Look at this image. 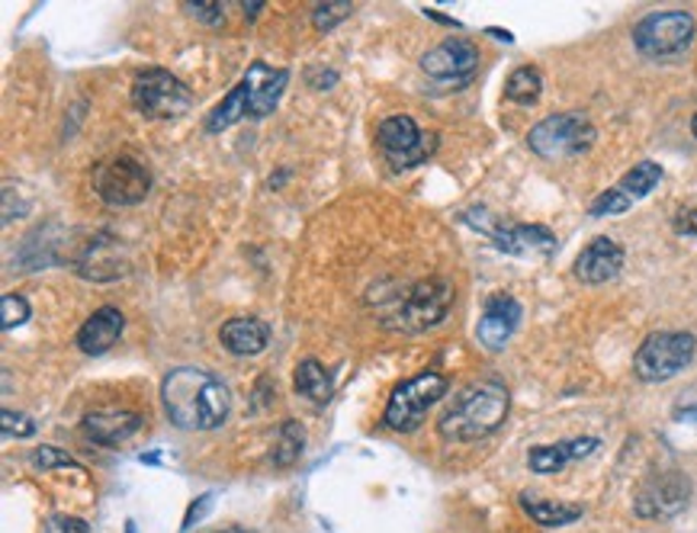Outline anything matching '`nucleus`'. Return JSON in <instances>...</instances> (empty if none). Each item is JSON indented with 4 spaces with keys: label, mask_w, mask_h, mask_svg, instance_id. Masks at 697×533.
Instances as JSON below:
<instances>
[{
    "label": "nucleus",
    "mask_w": 697,
    "mask_h": 533,
    "mask_svg": "<svg viewBox=\"0 0 697 533\" xmlns=\"http://www.w3.org/2000/svg\"><path fill=\"white\" fill-rule=\"evenodd\" d=\"M162 402H165L170 424L184 431H212L229 418V389L200 367L170 369L162 382Z\"/></svg>",
    "instance_id": "nucleus-1"
},
{
    "label": "nucleus",
    "mask_w": 697,
    "mask_h": 533,
    "mask_svg": "<svg viewBox=\"0 0 697 533\" xmlns=\"http://www.w3.org/2000/svg\"><path fill=\"white\" fill-rule=\"evenodd\" d=\"M508 406H511V396L501 382L495 379L473 382L456 396L451 409L444 411V418L438 421V431L444 441H456V444L479 441L501 427Z\"/></svg>",
    "instance_id": "nucleus-2"
},
{
    "label": "nucleus",
    "mask_w": 697,
    "mask_h": 533,
    "mask_svg": "<svg viewBox=\"0 0 697 533\" xmlns=\"http://www.w3.org/2000/svg\"><path fill=\"white\" fill-rule=\"evenodd\" d=\"M287 81L289 75L284 68H270L264 62H254L247 68L245 78H242V84L209 113L206 129L209 132H222V129L235 125L239 120H245V116L261 120V116L274 113L277 103H280V97H284V90H287Z\"/></svg>",
    "instance_id": "nucleus-3"
},
{
    "label": "nucleus",
    "mask_w": 697,
    "mask_h": 533,
    "mask_svg": "<svg viewBox=\"0 0 697 533\" xmlns=\"http://www.w3.org/2000/svg\"><path fill=\"white\" fill-rule=\"evenodd\" d=\"M697 341L688 331H659L650 334L637 357H633V373L643 382H665L672 376H678L682 369L695 360Z\"/></svg>",
    "instance_id": "nucleus-4"
},
{
    "label": "nucleus",
    "mask_w": 697,
    "mask_h": 533,
    "mask_svg": "<svg viewBox=\"0 0 697 533\" xmlns=\"http://www.w3.org/2000/svg\"><path fill=\"white\" fill-rule=\"evenodd\" d=\"M447 396V379L441 373H421V376H411L406 382H399L389 396V406H386V427L392 431H414L428 409H434L441 399Z\"/></svg>",
    "instance_id": "nucleus-5"
},
{
    "label": "nucleus",
    "mask_w": 697,
    "mask_h": 533,
    "mask_svg": "<svg viewBox=\"0 0 697 533\" xmlns=\"http://www.w3.org/2000/svg\"><path fill=\"white\" fill-rule=\"evenodd\" d=\"M528 142L533 155H540L543 162L575 158L595 145V125L582 113H556L533 125Z\"/></svg>",
    "instance_id": "nucleus-6"
},
{
    "label": "nucleus",
    "mask_w": 697,
    "mask_h": 533,
    "mask_svg": "<svg viewBox=\"0 0 697 533\" xmlns=\"http://www.w3.org/2000/svg\"><path fill=\"white\" fill-rule=\"evenodd\" d=\"M132 103L148 120H177L193 107V93L165 68H148L132 84Z\"/></svg>",
    "instance_id": "nucleus-7"
},
{
    "label": "nucleus",
    "mask_w": 697,
    "mask_h": 533,
    "mask_svg": "<svg viewBox=\"0 0 697 533\" xmlns=\"http://www.w3.org/2000/svg\"><path fill=\"white\" fill-rule=\"evenodd\" d=\"M633 42H637L640 55H646V58H656V62L675 58L695 42V16L685 13V10L653 13V16L637 23Z\"/></svg>",
    "instance_id": "nucleus-8"
},
{
    "label": "nucleus",
    "mask_w": 697,
    "mask_h": 533,
    "mask_svg": "<svg viewBox=\"0 0 697 533\" xmlns=\"http://www.w3.org/2000/svg\"><path fill=\"white\" fill-rule=\"evenodd\" d=\"M152 190V174L135 158H107L93 167V193L110 206L142 203Z\"/></svg>",
    "instance_id": "nucleus-9"
},
{
    "label": "nucleus",
    "mask_w": 697,
    "mask_h": 533,
    "mask_svg": "<svg viewBox=\"0 0 697 533\" xmlns=\"http://www.w3.org/2000/svg\"><path fill=\"white\" fill-rule=\"evenodd\" d=\"M453 306V287L447 280H428L418 284L406 292L402 306L392 312L396 319H389L386 325L399 331H424L441 325L447 319Z\"/></svg>",
    "instance_id": "nucleus-10"
},
{
    "label": "nucleus",
    "mask_w": 697,
    "mask_h": 533,
    "mask_svg": "<svg viewBox=\"0 0 697 533\" xmlns=\"http://www.w3.org/2000/svg\"><path fill=\"white\" fill-rule=\"evenodd\" d=\"M376 142L386 152V158L392 167H414L428 162L438 148V135L434 132H421L411 116H389L376 129Z\"/></svg>",
    "instance_id": "nucleus-11"
},
{
    "label": "nucleus",
    "mask_w": 697,
    "mask_h": 533,
    "mask_svg": "<svg viewBox=\"0 0 697 533\" xmlns=\"http://www.w3.org/2000/svg\"><path fill=\"white\" fill-rule=\"evenodd\" d=\"M466 222L476 225L479 232H486L495 242V247H501L515 257H546L556 247V238H553L550 229H543V225H498L486 209H469Z\"/></svg>",
    "instance_id": "nucleus-12"
},
{
    "label": "nucleus",
    "mask_w": 697,
    "mask_h": 533,
    "mask_svg": "<svg viewBox=\"0 0 697 533\" xmlns=\"http://www.w3.org/2000/svg\"><path fill=\"white\" fill-rule=\"evenodd\" d=\"M659 180H662V167L656 162H640V165L630 167L617 180V187L605 190L595 203L588 206V212L595 219H601V215H620V212H627L633 203H640L643 197H650L659 187Z\"/></svg>",
    "instance_id": "nucleus-13"
},
{
    "label": "nucleus",
    "mask_w": 697,
    "mask_h": 533,
    "mask_svg": "<svg viewBox=\"0 0 697 533\" xmlns=\"http://www.w3.org/2000/svg\"><path fill=\"white\" fill-rule=\"evenodd\" d=\"M479 68V48L469 40H447L421 55V71L434 81H453L456 87L469 81Z\"/></svg>",
    "instance_id": "nucleus-14"
},
{
    "label": "nucleus",
    "mask_w": 697,
    "mask_h": 533,
    "mask_svg": "<svg viewBox=\"0 0 697 533\" xmlns=\"http://www.w3.org/2000/svg\"><path fill=\"white\" fill-rule=\"evenodd\" d=\"M623 267V247L615 238H595L575 257V277L588 287H601L608 280H615Z\"/></svg>",
    "instance_id": "nucleus-15"
},
{
    "label": "nucleus",
    "mask_w": 697,
    "mask_h": 533,
    "mask_svg": "<svg viewBox=\"0 0 697 533\" xmlns=\"http://www.w3.org/2000/svg\"><path fill=\"white\" fill-rule=\"evenodd\" d=\"M521 325V306H518V299H511V296H495L486 302V312H483V319H479V341H483V347H489V351H501L508 341H511V334L518 331Z\"/></svg>",
    "instance_id": "nucleus-16"
},
{
    "label": "nucleus",
    "mask_w": 697,
    "mask_h": 533,
    "mask_svg": "<svg viewBox=\"0 0 697 533\" xmlns=\"http://www.w3.org/2000/svg\"><path fill=\"white\" fill-rule=\"evenodd\" d=\"M123 312L120 309H113V306H103V309H97L87 322H84L81 329H78V351H84L87 357H100V354H107L117 341H120V334H123Z\"/></svg>",
    "instance_id": "nucleus-17"
},
{
    "label": "nucleus",
    "mask_w": 697,
    "mask_h": 533,
    "mask_svg": "<svg viewBox=\"0 0 697 533\" xmlns=\"http://www.w3.org/2000/svg\"><path fill=\"white\" fill-rule=\"evenodd\" d=\"M688 501V482L682 476H665V479H653L640 498H637V511L643 518H668L675 511H682Z\"/></svg>",
    "instance_id": "nucleus-18"
},
{
    "label": "nucleus",
    "mask_w": 697,
    "mask_h": 533,
    "mask_svg": "<svg viewBox=\"0 0 697 533\" xmlns=\"http://www.w3.org/2000/svg\"><path fill=\"white\" fill-rule=\"evenodd\" d=\"M142 427V414L135 411H90L84 418V434L103 447H120Z\"/></svg>",
    "instance_id": "nucleus-19"
},
{
    "label": "nucleus",
    "mask_w": 697,
    "mask_h": 533,
    "mask_svg": "<svg viewBox=\"0 0 697 533\" xmlns=\"http://www.w3.org/2000/svg\"><path fill=\"white\" fill-rule=\"evenodd\" d=\"M598 451V441L595 437H575V441H563V444H546V447H533L528 453V466L540 476H550V473H560L566 469L569 463L588 456V453Z\"/></svg>",
    "instance_id": "nucleus-20"
},
{
    "label": "nucleus",
    "mask_w": 697,
    "mask_h": 533,
    "mask_svg": "<svg viewBox=\"0 0 697 533\" xmlns=\"http://www.w3.org/2000/svg\"><path fill=\"white\" fill-rule=\"evenodd\" d=\"M219 341L235 357H254L270 344V329L261 319H232L219 331Z\"/></svg>",
    "instance_id": "nucleus-21"
},
{
    "label": "nucleus",
    "mask_w": 697,
    "mask_h": 533,
    "mask_svg": "<svg viewBox=\"0 0 697 533\" xmlns=\"http://www.w3.org/2000/svg\"><path fill=\"white\" fill-rule=\"evenodd\" d=\"M521 508L528 511V518L543 524V528H563L582 518L578 504H563V501H546V498H533L531 492L521 495Z\"/></svg>",
    "instance_id": "nucleus-22"
},
{
    "label": "nucleus",
    "mask_w": 697,
    "mask_h": 533,
    "mask_svg": "<svg viewBox=\"0 0 697 533\" xmlns=\"http://www.w3.org/2000/svg\"><path fill=\"white\" fill-rule=\"evenodd\" d=\"M292 386L299 396H306L309 402L316 406H325L331 399V376L325 373V367L319 360H302L296 367V376H292Z\"/></svg>",
    "instance_id": "nucleus-23"
},
{
    "label": "nucleus",
    "mask_w": 697,
    "mask_h": 533,
    "mask_svg": "<svg viewBox=\"0 0 697 533\" xmlns=\"http://www.w3.org/2000/svg\"><path fill=\"white\" fill-rule=\"evenodd\" d=\"M540 93H543V75L531 65L518 68L505 84V97L518 107H533L540 100Z\"/></svg>",
    "instance_id": "nucleus-24"
},
{
    "label": "nucleus",
    "mask_w": 697,
    "mask_h": 533,
    "mask_svg": "<svg viewBox=\"0 0 697 533\" xmlns=\"http://www.w3.org/2000/svg\"><path fill=\"white\" fill-rule=\"evenodd\" d=\"M351 10H354V3H351V0L319 3V7H316V13H312V23H316V30L329 33V30H334L344 16H351Z\"/></svg>",
    "instance_id": "nucleus-25"
},
{
    "label": "nucleus",
    "mask_w": 697,
    "mask_h": 533,
    "mask_svg": "<svg viewBox=\"0 0 697 533\" xmlns=\"http://www.w3.org/2000/svg\"><path fill=\"white\" fill-rule=\"evenodd\" d=\"M0 431H3L7 441L10 437H33L36 434V424L26 414H20V411L3 409L0 411Z\"/></svg>",
    "instance_id": "nucleus-26"
},
{
    "label": "nucleus",
    "mask_w": 697,
    "mask_h": 533,
    "mask_svg": "<svg viewBox=\"0 0 697 533\" xmlns=\"http://www.w3.org/2000/svg\"><path fill=\"white\" fill-rule=\"evenodd\" d=\"M0 309H3V331L20 329V325L30 319V302H26L23 296H13V292L3 296Z\"/></svg>",
    "instance_id": "nucleus-27"
},
{
    "label": "nucleus",
    "mask_w": 697,
    "mask_h": 533,
    "mask_svg": "<svg viewBox=\"0 0 697 533\" xmlns=\"http://www.w3.org/2000/svg\"><path fill=\"white\" fill-rule=\"evenodd\" d=\"M33 463H36L40 469H52V466H71V469H78V463H75L68 453H58L52 451V447H40V451L33 453Z\"/></svg>",
    "instance_id": "nucleus-28"
},
{
    "label": "nucleus",
    "mask_w": 697,
    "mask_h": 533,
    "mask_svg": "<svg viewBox=\"0 0 697 533\" xmlns=\"http://www.w3.org/2000/svg\"><path fill=\"white\" fill-rule=\"evenodd\" d=\"M184 7H190V13L197 16V20H206V23H222L225 20V13H222V3H215V0H200V3H184Z\"/></svg>",
    "instance_id": "nucleus-29"
},
{
    "label": "nucleus",
    "mask_w": 697,
    "mask_h": 533,
    "mask_svg": "<svg viewBox=\"0 0 697 533\" xmlns=\"http://www.w3.org/2000/svg\"><path fill=\"white\" fill-rule=\"evenodd\" d=\"M675 232L685 238H697V209H682L675 215Z\"/></svg>",
    "instance_id": "nucleus-30"
},
{
    "label": "nucleus",
    "mask_w": 697,
    "mask_h": 533,
    "mask_svg": "<svg viewBox=\"0 0 697 533\" xmlns=\"http://www.w3.org/2000/svg\"><path fill=\"white\" fill-rule=\"evenodd\" d=\"M48 533H90L81 518H52Z\"/></svg>",
    "instance_id": "nucleus-31"
},
{
    "label": "nucleus",
    "mask_w": 697,
    "mask_h": 533,
    "mask_svg": "<svg viewBox=\"0 0 697 533\" xmlns=\"http://www.w3.org/2000/svg\"><path fill=\"white\" fill-rule=\"evenodd\" d=\"M215 533H245V531H239V528H225V531H215Z\"/></svg>",
    "instance_id": "nucleus-32"
},
{
    "label": "nucleus",
    "mask_w": 697,
    "mask_h": 533,
    "mask_svg": "<svg viewBox=\"0 0 697 533\" xmlns=\"http://www.w3.org/2000/svg\"><path fill=\"white\" fill-rule=\"evenodd\" d=\"M692 132H695V135H697V113H695V120H692Z\"/></svg>",
    "instance_id": "nucleus-33"
}]
</instances>
